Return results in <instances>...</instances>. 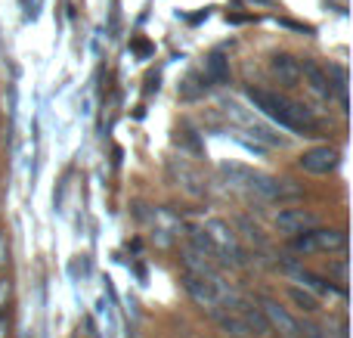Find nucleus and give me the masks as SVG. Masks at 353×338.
Instances as JSON below:
<instances>
[{"instance_id": "nucleus-5", "label": "nucleus", "mask_w": 353, "mask_h": 338, "mask_svg": "<svg viewBox=\"0 0 353 338\" xmlns=\"http://www.w3.org/2000/svg\"><path fill=\"white\" fill-rule=\"evenodd\" d=\"M316 227V217L304 208H288L282 215H276V230L285 236H294V233H304V230H313Z\"/></svg>"}, {"instance_id": "nucleus-14", "label": "nucleus", "mask_w": 353, "mask_h": 338, "mask_svg": "<svg viewBox=\"0 0 353 338\" xmlns=\"http://www.w3.org/2000/svg\"><path fill=\"white\" fill-rule=\"evenodd\" d=\"M6 298H10V283H0V308L6 304Z\"/></svg>"}, {"instance_id": "nucleus-9", "label": "nucleus", "mask_w": 353, "mask_h": 338, "mask_svg": "<svg viewBox=\"0 0 353 338\" xmlns=\"http://www.w3.org/2000/svg\"><path fill=\"white\" fill-rule=\"evenodd\" d=\"M298 279L304 283V289L307 292H313V295H347V289L344 286H332V283H325V279H319L316 273H310V270H298Z\"/></svg>"}, {"instance_id": "nucleus-15", "label": "nucleus", "mask_w": 353, "mask_h": 338, "mask_svg": "<svg viewBox=\"0 0 353 338\" xmlns=\"http://www.w3.org/2000/svg\"><path fill=\"white\" fill-rule=\"evenodd\" d=\"M3 261H6V242H3V236H0V267H3Z\"/></svg>"}, {"instance_id": "nucleus-13", "label": "nucleus", "mask_w": 353, "mask_h": 338, "mask_svg": "<svg viewBox=\"0 0 353 338\" xmlns=\"http://www.w3.org/2000/svg\"><path fill=\"white\" fill-rule=\"evenodd\" d=\"M329 273H332V277H338V283H347V258L329 264Z\"/></svg>"}, {"instance_id": "nucleus-1", "label": "nucleus", "mask_w": 353, "mask_h": 338, "mask_svg": "<svg viewBox=\"0 0 353 338\" xmlns=\"http://www.w3.org/2000/svg\"><path fill=\"white\" fill-rule=\"evenodd\" d=\"M245 97L254 103V109H261L263 115H270L276 124L288 130H304V134H313L319 128V121L310 115L304 103H294V99L282 97V93H270L261 90V87H245Z\"/></svg>"}, {"instance_id": "nucleus-8", "label": "nucleus", "mask_w": 353, "mask_h": 338, "mask_svg": "<svg viewBox=\"0 0 353 338\" xmlns=\"http://www.w3.org/2000/svg\"><path fill=\"white\" fill-rule=\"evenodd\" d=\"M232 308L242 314V323L248 326V332H251V329H254L257 335H267V332H270L267 317H263V310H257L254 304H248V301H242V298H236V301H232Z\"/></svg>"}, {"instance_id": "nucleus-16", "label": "nucleus", "mask_w": 353, "mask_h": 338, "mask_svg": "<svg viewBox=\"0 0 353 338\" xmlns=\"http://www.w3.org/2000/svg\"><path fill=\"white\" fill-rule=\"evenodd\" d=\"M3 329H6V323H3V317H0V338H3Z\"/></svg>"}, {"instance_id": "nucleus-2", "label": "nucleus", "mask_w": 353, "mask_h": 338, "mask_svg": "<svg viewBox=\"0 0 353 338\" xmlns=\"http://www.w3.org/2000/svg\"><path fill=\"white\" fill-rule=\"evenodd\" d=\"M183 289L192 295L195 304H201L205 310H211L214 317L220 314V308H223V301H220V292L217 286L211 283V279L205 277H195V273H183Z\"/></svg>"}, {"instance_id": "nucleus-10", "label": "nucleus", "mask_w": 353, "mask_h": 338, "mask_svg": "<svg viewBox=\"0 0 353 338\" xmlns=\"http://www.w3.org/2000/svg\"><path fill=\"white\" fill-rule=\"evenodd\" d=\"M301 74H307V81H310V87H313V90H316L323 99H329L332 93H335V87H332V78H329V74H325L319 66H313V62H310V66H304V68H301Z\"/></svg>"}, {"instance_id": "nucleus-6", "label": "nucleus", "mask_w": 353, "mask_h": 338, "mask_svg": "<svg viewBox=\"0 0 353 338\" xmlns=\"http://www.w3.org/2000/svg\"><path fill=\"white\" fill-rule=\"evenodd\" d=\"M270 72H273V78L279 84L294 87L301 81V62L288 53H276V56H270Z\"/></svg>"}, {"instance_id": "nucleus-7", "label": "nucleus", "mask_w": 353, "mask_h": 338, "mask_svg": "<svg viewBox=\"0 0 353 338\" xmlns=\"http://www.w3.org/2000/svg\"><path fill=\"white\" fill-rule=\"evenodd\" d=\"M313 252H344L347 248V233L344 230H310Z\"/></svg>"}, {"instance_id": "nucleus-3", "label": "nucleus", "mask_w": 353, "mask_h": 338, "mask_svg": "<svg viewBox=\"0 0 353 338\" xmlns=\"http://www.w3.org/2000/svg\"><path fill=\"white\" fill-rule=\"evenodd\" d=\"M338 159H341V152H338L335 146H313L301 155L298 165L310 174H329L338 168Z\"/></svg>"}, {"instance_id": "nucleus-11", "label": "nucleus", "mask_w": 353, "mask_h": 338, "mask_svg": "<svg viewBox=\"0 0 353 338\" xmlns=\"http://www.w3.org/2000/svg\"><path fill=\"white\" fill-rule=\"evenodd\" d=\"M205 78L211 81V84H226V81H230V59H223L220 53L208 56V62H205Z\"/></svg>"}, {"instance_id": "nucleus-4", "label": "nucleus", "mask_w": 353, "mask_h": 338, "mask_svg": "<svg viewBox=\"0 0 353 338\" xmlns=\"http://www.w3.org/2000/svg\"><path fill=\"white\" fill-rule=\"evenodd\" d=\"M261 310H263V317H267L270 329H276L282 338H301V335H304V332H301V323L294 320L285 308H279L276 301H270V298H267V301L261 304Z\"/></svg>"}, {"instance_id": "nucleus-12", "label": "nucleus", "mask_w": 353, "mask_h": 338, "mask_svg": "<svg viewBox=\"0 0 353 338\" xmlns=\"http://www.w3.org/2000/svg\"><path fill=\"white\" fill-rule=\"evenodd\" d=\"M288 298H292L294 304H298L301 310H307V314H313V310H319V298L313 295V292H301V289H288Z\"/></svg>"}]
</instances>
